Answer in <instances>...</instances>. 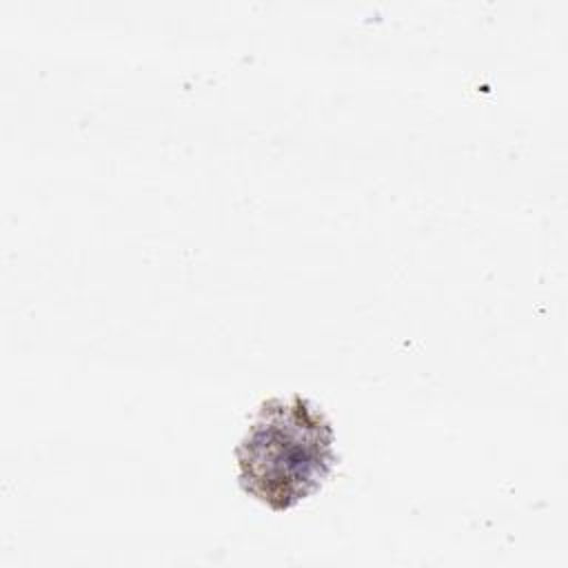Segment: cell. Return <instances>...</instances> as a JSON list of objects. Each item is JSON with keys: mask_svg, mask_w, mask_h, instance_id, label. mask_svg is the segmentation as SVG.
Segmentation results:
<instances>
[{"mask_svg": "<svg viewBox=\"0 0 568 568\" xmlns=\"http://www.w3.org/2000/svg\"><path fill=\"white\" fill-rule=\"evenodd\" d=\"M333 462V428L302 395L264 402L237 446L240 486L273 510L315 493Z\"/></svg>", "mask_w": 568, "mask_h": 568, "instance_id": "obj_1", "label": "cell"}]
</instances>
